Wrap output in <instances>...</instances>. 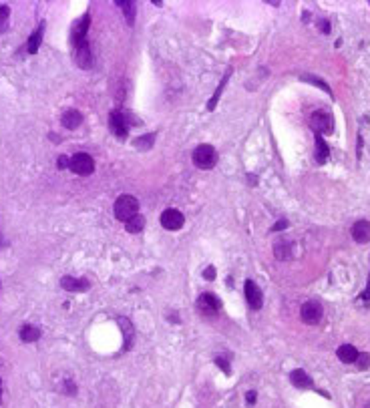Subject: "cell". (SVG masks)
<instances>
[{"label": "cell", "instance_id": "1", "mask_svg": "<svg viewBox=\"0 0 370 408\" xmlns=\"http://www.w3.org/2000/svg\"><path fill=\"white\" fill-rule=\"evenodd\" d=\"M113 209H115V217L119 221H129L133 215L139 213V201L133 195H119Z\"/></svg>", "mask_w": 370, "mask_h": 408}, {"label": "cell", "instance_id": "2", "mask_svg": "<svg viewBox=\"0 0 370 408\" xmlns=\"http://www.w3.org/2000/svg\"><path fill=\"white\" fill-rule=\"evenodd\" d=\"M191 159H193L195 163V167L199 169H211L215 163H217V153H215V149L211 145H199L193 155H191Z\"/></svg>", "mask_w": 370, "mask_h": 408}, {"label": "cell", "instance_id": "3", "mask_svg": "<svg viewBox=\"0 0 370 408\" xmlns=\"http://www.w3.org/2000/svg\"><path fill=\"white\" fill-rule=\"evenodd\" d=\"M68 169L77 175H91L95 171V161L87 153H77L68 159Z\"/></svg>", "mask_w": 370, "mask_h": 408}, {"label": "cell", "instance_id": "4", "mask_svg": "<svg viewBox=\"0 0 370 408\" xmlns=\"http://www.w3.org/2000/svg\"><path fill=\"white\" fill-rule=\"evenodd\" d=\"M322 314H324V310L318 302H306L302 308H300V318H302V322H306L308 326H316L320 320H322Z\"/></svg>", "mask_w": 370, "mask_h": 408}, {"label": "cell", "instance_id": "5", "mask_svg": "<svg viewBox=\"0 0 370 408\" xmlns=\"http://www.w3.org/2000/svg\"><path fill=\"white\" fill-rule=\"evenodd\" d=\"M109 127H111L113 135L117 139H125L127 137V131H129V123L125 119V113L123 111H113L109 115Z\"/></svg>", "mask_w": 370, "mask_h": 408}, {"label": "cell", "instance_id": "6", "mask_svg": "<svg viewBox=\"0 0 370 408\" xmlns=\"http://www.w3.org/2000/svg\"><path fill=\"white\" fill-rule=\"evenodd\" d=\"M243 290H245V300H248L252 310H259L264 306V294L257 288V283L254 280H245Z\"/></svg>", "mask_w": 370, "mask_h": 408}, {"label": "cell", "instance_id": "7", "mask_svg": "<svg viewBox=\"0 0 370 408\" xmlns=\"http://www.w3.org/2000/svg\"><path fill=\"white\" fill-rule=\"evenodd\" d=\"M310 127L316 131L318 135H322V133H330L334 129V123H332V117L328 113L316 111V113H312V117H310Z\"/></svg>", "mask_w": 370, "mask_h": 408}, {"label": "cell", "instance_id": "8", "mask_svg": "<svg viewBox=\"0 0 370 408\" xmlns=\"http://www.w3.org/2000/svg\"><path fill=\"white\" fill-rule=\"evenodd\" d=\"M185 223V217L181 211H177V209H165L161 213V225L169 229V231H177V229H181Z\"/></svg>", "mask_w": 370, "mask_h": 408}, {"label": "cell", "instance_id": "9", "mask_svg": "<svg viewBox=\"0 0 370 408\" xmlns=\"http://www.w3.org/2000/svg\"><path fill=\"white\" fill-rule=\"evenodd\" d=\"M89 26H91V16H89V15L80 16V18L77 20V24L73 26V32H71L73 45L85 43V40H87V31H89Z\"/></svg>", "mask_w": 370, "mask_h": 408}, {"label": "cell", "instance_id": "10", "mask_svg": "<svg viewBox=\"0 0 370 408\" xmlns=\"http://www.w3.org/2000/svg\"><path fill=\"white\" fill-rule=\"evenodd\" d=\"M75 61L80 69H91L93 64V54H91V47H89V40L80 45H75Z\"/></svg>", "mask_w": 370, "mask_h": 408}, {"label": "cell", "instance_id": "11", "mask_svg": "<svg viewBox=\"0 0 370 408\" xmlns=\"http://www.w3.org/2000/svg\"><path fill=\"white\" fill-rule=\"evenodd\" d=\"M61 285L66 292H87L91 288V282L87 278H73V276H64L61 280Z\"/></svg>", "mask_w": 370, "mask_h": 408}, {"label": "cell", "instance_id": "12", "mask_svg": "<svg viewBox=\"0 0 370 408\" xmlns=\"http://www.w3.org/2000/svg\"><path fill=\"white\" fill-rule=\"evenodd\" d=\"M352 237L358 243H368L370 241V221L358 220L352 225Z\"/></svg>", "mask_w": 370, "mask_h": 408}, {"label": "cell", "instance_id": "13", "mask_svg": "<svg viewBox=\"0 0 370 408\" xmlns=\"http://www.w3.org/2000/svg\"><path fill=\"white\" fill-rule=\"evenodd\" d=\"M219 306H222V304H219V300H217L213 294H201L199 300H197V308L201 312H208V314H213V312H217Z\"/></svg>", "mask_w": 370, "mask_h": 408}, {"label": "cell", "instance_id": "14", "mask_svg": "<svg viewBox=\"0 0 370 408\" xmlns=\"http://www.w3.org/2000/svg\"><path fill=\"white\" fill-rule=\"evenodd\" d=\"M61 123H63V127H64V129L73 131V129H77L80 123H83V115H80L79 111H75V109H68V111H64V113H63Z\"/></svg>", "mask_w": 370, "mask_h": 408}, {"label": "cell", "instance_id": "15", "mask_svg": "<svg viewBox=\"0 0 370 408\" xmlns=\"http://www.w3.org/2000/svg\"><path fill=\"white\" fill-rule=\"evenodd\" d=\"M336 354H338V358L344 362V364H354L356 360H358V356H360V352L356 350L352 344H342L338 350H336Z\"/></svg>", "mask_w": 370, "mask_h": 408}, {"label": "cell", "instance_id": "16", "mask_svg": "<svg viewBox=\"0 0 370 408\" xmlns=\"http://www.w3.org/2000/svg\"><path fill=\"white\" fill-rule=\"evenodd\" d=\"M18 336H20L22 342H29V344L36 342V340L40 338V328H36V326H32V324H24L18 332Z\"/></svg>", "mask_w": 370, "mask_h": 408}, {"label": "cell", "instance_id": "17", "mask_svg": "<svg viewBox=\"0 0 370 408\" xmlns=\"http://www.w3.org/2000/svg\"><path fill=\"white\" fill-rule=\"evenodd\" d=\"M290 380H292V384L298 386V388H314L312 378H310L304 370H294V372L290 374Z\"/></svg>", "mask_w": 370, "mask_h": 408}, {"label": "cell", "instance_id": "18", "mask_svg": "<svg viewBox=\"0 0 370 408\" xmlns=\"http://www.w3.org/2000/svg\"><path fill=\"white\" fill-rule=\"evenodd\" d=\"M316 161L320 163V165H324V163L328 161V157H330V147L326 145V141L322 139V135L316 133Z\"/></svg>", "mask_w": 370, "mask_h": 408}, {"label": "cell", "instance_id": "19", "mask_svg": "<svg viewBox=\"0 0 370 408\" xmlns=\"http://www.w3.org/2000/svg\"><path fill=\"white\" fill-rule=\"evenodd\" d=\"M43 32H45V24H40L38 29L29 36V45H26V52L29 54H36V50L40 47V40H43Z\"/></svg>", "mask_w": 370, "mask_h": 408}, {"label": "cell", "instance_id": "20", "mask_svg": "<svg viewBox=\"0 0 370 408\" xmlns=\"http://www.w3.org/2000/svg\"><path fill=\"white\" fill-rule=\"evenodd\" d=\"M273 255H276L278 260H290L292 257V241H288V239L278 241L276 246H273Z\"/></svg>", "mask_w": 370, "mask_h": 408}, {"label": "cell", "instance_id": "21", "mask_svg": "<svg viewBox=\"0 0 370 408\" xmlns=\"http://www.w3.org/2000/svg\"><path fill=\"white\" fill-rule=\"evenodd\" d=\"M117 6H121L123 15H125V18H127V24H133L135 22V10H137L135 2H131V0H117Z\"/></svg>", "mask_w": 370, "mask_h": 408}, {"label": "cell", "instance_id": "22", "mask_svg": "<svg viewBox=\"0 0 370 408\" xmlns=\"http://www.w3.org/2000/svg\"><path fill=\"white\" fill-rule=\"evenodd\" d=\"M125 227H127V231L129 234H139V231H143V227H145V217L143 215H133L129 221H125Z\"/></svg>", "mask_w": 370, "mask_h": 408}, {"label": "cell", "instance_id": "23", "mask_svg": "<svg viewBox=\"0 0 370 408\" xmlns=\"http://www.w3.org/2000/svg\"><path fill=\"white\" fill-rule=\"evenodd\" d=\"M119 326H121L123 334H125V350H129L131 342H133V324L127 318H119Z\"/></svg>", "mask_w": 370, "mask_h": 408}, {"label": "cell", "instance_id": "24", "mask_svg": "<svg viewBox=\"0 0 370 408\" xmlns=\"http://www.w3.org/2000/svg\"><path fill=\"white\" fill-rule=\"evenodd\" d=\"M153 143H155V135L153 133H147V135H143V137H139V139L135 141V147L141 149V151H149V149L153 147Z\"/></svg>", "mask_w": 370, "mask_h": 408}, {"label": "cell", "instance_id": "25", "mask_svg": "<svg viewBox=\"0 0 370 408\" xmlns=\"http://www.w3.org/2000/svg\"><path fill=\"white\" fill-rule=\"evenodd\" d=\"M300 80H304V83H310V85H316V87H320L322 91L330 93V87L326 85V80H322V78H318V77H314V75H302V77H300Z\"/></svg>", "mask_w": 370, "mask_h": 408}, {"label": "cell", "instance_id": "26", "mask_svg": "<svg viewBox=\"0 0 370 408\" xmlns=\"http://www.w3.org/2000/svg\"><path fill=\"white\" fill-rule=\"evenodd\" d=\"M8 18H10V8L6 4H0V32L8 31Z\"/></svg>", "mask_w": 370, "mask_h": 408}, {"label": "cell", "instance_id": "27", "mask_svg": "<svg viewBox=\"0 0 370 408\" xmlns=\"http://www.w3.org/2000/svg\"><path fill=\"white\" fill-rule=\"evenodd\" d=\"M229 73H231V71H227V73H225V77H224V80H222V85H219V89L215 91V94L211 97V101H209V105H208V109H209V111H213V109H215V105H217V99H219V94H222V91H224V87H225V83H227V78H229Z\"/></svg>", "mask_w": 370, "mask_h": 408}, {"label": "cell", "instance_id": "28", "mask_svg": "<svg viewBox=\"0 0 370 408\" xmlns=\"http://www.w3.org/2000/svg\"><path fill=\"white\" fill-rule=\"evenodd\" d=\"M63 390H64V394H68V396H75V394H77V384L73 382V380L66 378L63 382Z\"/></svg>", "mask_w": 370, "mask_h": 408}, {"label": "cell", "instance_id": "29", "mask_svg": "<svg viewBox=\"0 0 370 408\" xmlns=\"http://www.w3.org/2000/svg\"><path fill=\"white\" fill-rule=\"evenodd\" d=\"M356 362H358V368H360V370H366L368 366H370V356H368V354H360Z\"/></svg>", "mask_w": 370, "mask_h": 408}, {"label": "cell", "instance_id": "30", "mask_svg": "<svg viewBox=\"0 0 370 408\" xmlns=\"http://www.w3.org/2000/svg\"><path fill=\"white\" fill-rule=\"evenodd\" d=\"M215 364H217L219 368H222V370H224L225 374H229V364H227V360H225V358H222V356H217V358H215Z\"/></svg>", "mask_w": 370, "mask_h": 408}, {"label": "cell", "instance_id": "31", "mask_svg": "<svg viewBox=\"0 0 370 408\" xmlns=\"http://www.w3.org/2000/svg\"><path fill=\"white\" fill-rule=\"evenodd\" d=\"M286 227H288V221H286V220H278L276 223L272 225V229H270V231H280V229H286Z\"/></svg>", "mask_w": 370, "mask_h": 408}, {"label": "cell", "instance_id": "32", "mask_svg": "<svg viewBox=\"0 0 370 408\" xmlns=\"http://www.w3.org/2000/svg\"><path fill=\"white\" fill-rule=\"evenodd\" d=\"M203 278H205V280H213V278H215V267H213V266L205 267V271H203Z\"/></svg>", "mask_w": 370, "mask_h": 408}, {"label": "cell", "instance_id": "33", "mask_svg": "<svg viewBox=\"0 0 370 408\" xmlns=\"http://www.w3.org/2000/svg\"><path fill=\"white\" fill-rule=\"evenodd\" d=\"M318 26H320V31H322L324 34L330 32V22H328V20H320V22H318Z\"/></svg>", "mask_w": 370, "mask_h": 408}, {"label": "cell", "instance_id": "34", "mask_svg": "<svg viewBox=\"0 0 370 408\" xmlns=\"http://www.w3.org/2000/svg\"><path fill=\"white\" fill-rule=\"evenodd\" d=\"M57 165H59V169H66V167H68V157L61 155L59 161H57Z\"/></svg>", "mask_w": 370, "mask_h": 408}, {"label": "cell", "instance_id": "35", "mask_svg": "<svg viewBox=\"0 0 370 408\" xmlns=\"http://www.w3.org/2000/svg\"><path fill=\"white\" fill-rule=\"evenodd\" d=\"M362 296L366 298V300H370V276H368V283H366V290L362 292Z\"/></svg>", "mask_w": 370, "mask_h": 408}, {"label": "cell", "instance_id": "36", "mask_svg": "<svg viewBox=\"0 0 370 408\" xmlns=\"http://www.w3.org/2000/svg\"><path fill=\"white\" fill-rule=\"evenodd\" d=\"M245 398H248V402H250V404H254V402H256V392H254V390H250V392H248V396H245Z\"/></svg>", "mask_w": 370, "mask_h": 408}, {"label": "cell", "instance_id": "37", "mask_svg": "<svg viewBox=\"0 0 370 408\" xmlns=\"http://www.w3.org/2000/svg\"><path fill=\"white\" fill-rule=\"evenodd\" d=\"M4 248H8V241L2 237V234H0V250H4Z\"/></svg>", "mask_w": 370, "mask_h": 408}, {"label": "cell", "instance_id": "38", "mask_svg": "<svg viewBox=\"0 0 370 408\" xmlns=\"http://www.w3.org/2000/svg\"><path fill=\"white\" fill-rule=\"evenodd\" d=\"M0 400H2V380H0Z\"/></svg>", "mask_w": 370, "mask_h": 408}, {"label": "cell", "instance_id": "39", "mask_svg": "<svg viewBox=\"0 0 370 408\" xmlns=\"http://www.w3.org/2000/svg\"><path fill=\"white\" fill-rule=\"evenodd\" d=\"M366 408H370V404H368V406H366Z\"/></svg>", "mask_w": 370, "mask_h": 408}]
</instances>
